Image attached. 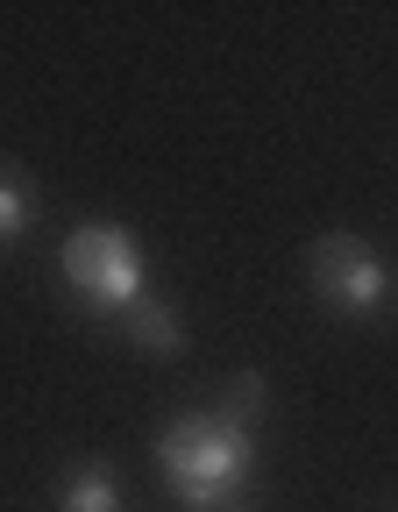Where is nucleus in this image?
Listing matches in <instances>:
<instances>
[{"instance_id": "f257e3e1", "label": "nucleus", "mask_w": 398, "mask_h": 512, "mask_svg": "<svg viewBox=\"0 0 398 512\" xmlns=\"http://www.w3.org/2000/svg\"><path fill=\"white\" fill-rule=\"evenodd\" d=\"M157 470L178 505L192 512H221L249 477H256V434L221 420V413H178L157 434Z\"/></svg>"}, {"instance_id": "f03ea898", "label": "nucleus", "mask_w": 398, "mask_h": 512, "mask_svg": "<svg viewBox=\"0 0 398 512\" xmlns=\"http://www.w3.org/2000/svg\"><path fill=\"white\" fill-rule=\"evenodd\" d=\"M57 264H64L72 292H79L93 313H128V306L143 299V249H136V235L114 228V221L72 228V235H64V249H57Z\"/></svg>"}, {"instance_id": "7ed1b4c3", "label": "nucleus", "mask_w": 398, "mask_h": 512, "mask_svg": "<svg viewBox=\"0 0 398 512\" xmlns=\"http://www.w3.org/2000/svg\"><path fill=\"white\" fill-rule=\"evenodd\" d=\"M306 278H313V292L335 306V313H356V320L384 313V292H391L384 256L363 235H320L313 256H306Z\"/></svg>"}, {"instance_id": "20e7f679", "label": "nucleus", "mask_w": 398, "mask_h": 512, "mask_svg": "<svg viewBox=\"0 0 398 512\" xmlns=\"http://www.w3.org/2000/svg\"><path fill=\"white\" fill-rule=\"evenodd\" d=\"M57 512H121L114 463H72V470L57 477Z\"/></svg>"}, {"instance_id": "39448f33", "label": "nucleus", "mask_w": 398, "mask_h": 512, "mask_svg": "<svg viewBox=\"0 0 398 512\" xmlns=\"http://www.w3.org/2000/svg\"><path fill=\"white\" fill-rule=\"evenodd\" d=\"M121 328H128V342L150 349V356H178V349H185L178 313H171V306H157V299H136V306L121 313Z\"/></svg>"}, {"instance_id": "423d86ee", "label": "nucleus", "mask_w": 398, "mask_h": 512, "mask_svg": "<svg viewBox=\"0 0 398 512\" xmlns=\"http://www.w3.org/2000/svg\"><path fill=\"white\" fill-rule=\"evenodd\" d=\"M29 214H36V192H29V178H22L15 164H0V242H15V235L29 228Z\"/></svg>"}, {"instance_id": "0eeeda50", "label": "nucleus", "mask_w": 398, "mask_h": 512, "mask_svg": "<svg viewBox=\"0 0 398 512\" xmlns=\"http://www.w3.org/2000/svg\"><path fill=\"white\" fill-rule=\"evenodd\" d=\"M214 413L256 434V420H263V377H256V370H235V377H228V399H221Z\"/></svg>"}]
</instances>
